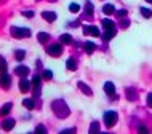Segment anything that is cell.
Returning <instances> with one entry per match:
<instances>
[{"label":"cell","instance_id":"22","mask_svg":"<svg viewBox=\"0 0 152 134\" xmlns=\"http://www.w3.org/2000/svg\"><path fill=\"white\" fill-rule=\"evenodd\" d=\"M23 105H24V107H27L29 110H32V109H34V101H32V99H24Z\"/></svg>","mask_w":152,"mask_h":134},{"label":"cell","instance_id":"3","mask_svg":"<svg viewBox=\"0 0 152 134\" xmlns=\"http://www.w3.org/2000/svg\"><path fill=\"white\" fill-rule=\"evenodd\" d=\"M117 118H118V115H117L115 112H112V110H110V112H106V113H104V125H106L107 128H112L114 125L117 123Z\"/></svg>","mask_w":152,"mask_h":134},{"label":"cell","instance_id":"28","mask_svg":"<svg viewBox=\"0 0 152 134\" xmlns=\"http://www.w3.org/2000/svg\"><path fill=\"white\" fill-rule=\"evenodd\" d=\"M85 8H87V14L91 16V14H93V5H91L90 2H87V5H85Z\"/></svg>","mask_w":152,"mask_h":134},{"label":"cell","instance_id":"26","mask_svg":"<svg viewBox=\"0 0 152 134\" xmlns=\"http://www.w3.org/2000/svg\"><path fill=\"white\" fill-rule=\"evenodd\" d=\"M141 14L144 16V18H151V16H152V11L149 10V8H141Z\"/></svg>","mask_w":152,"mask_h":134},{"label":"cell","instance_id":"8","mask_svg":"<svg viewBox=\"0 0 152 134\" xmlns=\"http://www.w3.org/2000/svg\"><path fill=\"white\" fill-rule=\"evenodd\" d=\"M13 126H15V120H13V118H5V120H3L2 128L5 129V131H10Z\"/></svg>","mask_w":152,"mask_h":134},{"label":"cell","instance_id":"1","mask_svg":"<svg viewBox=\"0 0 152 134\" xmlns=\"http://www.w3.org/2000/svg\"><path fill=\"white\" fill-rule=\"evenodd\" d=\"M53 112H55L56 117H59V118H66V117L69 115V109L63 101H55V102H53Z\"/></svg>","mask_w":152,"mask_h":134},{"label":"cell","instance_id":"9","mask_svg":"<svg viewBox=\"0 0 152 134\" xmlns=\"http://www.w3.org/2000/svg\"><path fill=\"white\" fill-rule=\"evenodd\" d=\"M42 16H43V19H45V21H48V22H53V21L56 19V14L53 13V11H43Z\"/></svg>","mask_w":152,"mask_h":134},{"label":"cell","instance_id":"4","mask_svg":"<svg viewBox=\"0 0 152 134\" xmlns=\"http://www.w3.org/2000/svg\"><path fill=\"white\" fill-rule=\"evenodd\" d=\"M47 53L50 56H59L61 53H63V46L61 45H58V43H53V45H50V46H47Z\"/></svg>","mask_w":152,"mask_h":134},{"label":"cell","instance_id":"21","mask_svg":"<svg viewBox=\"0 0 152 134\" xmlns=\"http://www.w3.org/2000/svg\"><path fill=\"white\" fill-rule=\"evenodd\" d=\"M24 56H26L24 50H16V51H15V58L18 59V61H23V59H24Z\"/></svg>","mask_w":152,"mask_h":134},{"label":"cell","instance_id":"27","mask_svg":"<svg viewBox=\"0 0 152 134\" xmlns=\"http://www.w3.org/2000/svg\"><path fill=\"white\" fill-rule=\"evenodd\" d=\"M43 78H45V80H51V78H53V72L50 70V69L43 70Z\"/></svg>","mask_w":152,"mask_h":134},{"label":"cell","instance_id":"20","mask_svg":"<svg viewBox=\"0 0 152 134\" xmlns=\"http://www.w3.org/2000/svg\"><path fill=\"white\" fill-rule=\"evenodd\" d=\"M94 48H96V46H94L93 42H87V43H85V51H87L88 54H91V53L94 51Z\"/></svg>","mask_w":152,"mask_h":134},{"label":"cell","instance_id":"10","mask_svg":"<svg viewBox=\"0 0 152 134\" xmlns=\"http://www.w3.org/2000/svg\"><path fill=\"white\" fill-rule=\"evenodd\" d=\"M15 72L18 75H21V77H26L27 74H29V69H27L26 66H18V67L15 69Z\"/></svg>","mask_w":152,"mask_h":134},{"label":"cell","instance_id":"11","mask_svg":"<svg viewBox=\"0 0 152 134\" xmlns=\"http://www.w3.org/2000/svg\"><path fill=\"white\" fill-rule=\"evenodd\" d=\"M102 11H104V14H114L115 13V7L110 5V3H106V5L102 7Z\"/></svg>","mask_w":152,"mask_h":134},{"label":"cell","instance_id":"25","mask_svg":"<svg viewBox=\"0 0 152 134\" xmlns=\"http://www.w3.org/2000/svg\"><path fill=\"white\" fill-rule=\"evenodd\" d=\"M69 10H71L72 13H79V11H80V5H77V3H71V5H69Z\"/></svg>","mask_w":152,"mask_h":134},{"label":"cell","instance_id":"29","mask_svg":"<svg viewBox=\"0 0 152 134\" xmlns=\"http://www.w3.org/2000/svg\"><path fill=\"white\" fill-rule=\"evenodd\" d=\"M23 14L27 16V18H32V16H34V11H23Z\"/></svg>","mask_w":152,"mask_h":134},{"label":"cell","instance_id":"16","mask_svg":"<svg viewBox=\"0 0 152 134\" xmlns=\"http://www.w3.org/2000/svg\"><path fill=\"white\" fill-rule=\"evenodd\" d=\"M59 40H61V43H64V45H71L72 43V37L69 34H63Z\"/></svg>","mask_w":152,"mask_h":134},{"label":"cell","instance_id":"34","mask_svg":"<svg viewBox=\"0 0 152 134\" xmlns=\"http://www.w3.org/2000/svg\"><path fill=\"white\" fill-rule=\"evenodd\" d=\"M139 133H147V128H144V126H139Z\"/></svg>","mask_w":152,"mask_h":134},{"label":"cell","instance_id":"12","mask_svg":"<svg viewBox=\"0 0 152 134\" xmlns=\"http://www.w3.org/2000/svg\"><path fill=\"white\" fill-rule=\"evenodd\" d=\"M104 91L107 93V94L112 96L114 93H115V86H114V83H112V82H107V83H106V85H104Z\"/></svg>","mask_w":152,"mask_h":134},{"label":"cell","instance_id":"30","mask_svg":"<svg viewBox=\"0 0 152 134\" xmlns=\"http://www.w3.org/2000/svg\"><path fill=\"white\" fill-rule=\"evenodd\" d=\"M147 105H149V107H152V93L147 96Z\"/></svg>","mask_w":152,"mask_h":134},{"label":"cell","instance_id":"33","mask_svg":"<svg viewBox=\"0 0 152 134\" xmlns=\"http://www.w3.org/2000/svg\"><path fill=\"white\" fill-rule=\"evenodd\" d=\"M37 131H40V133H47V129H45L43 126H37Z\"/></svg>","mask_w":152,"mask_h":134},{"label":"cell","instance_id":"7","mask_svg":"<svg viewBox=\"0 0 152 134\" xmlns=\"http://www.w3.org/2000/svg\"><path fill=\"white\" fill-rule=\"evenodd\" d=\"M19 89H21V93H27L31 89V83L26 78H21L19 80Z\"/></svg>","mask_w":152,"mask_h":134},{"label":"cell","instance_id":"13","mask_svg":"<svg viewBox=\"0 0 152 134\" xmlns=\"http://www.w3.org/2000/svg\"><path fill=\"white\" fill-rule=\"evenodd\" d=\"M101 24L104 26V29H106V30H109V29H115V26H114V21H110V19H102Z\"/></svg>","mask_w":152,"mask_h":134},{"label":"cell","instance_id":"18","mask_svg":"<svg viewBox=\"0 0 152 134\" xmlns=\"http://www.w3.org/2000/svg\"><path fill=\"white\" fill-rule=\"evenodd\" d=\"M32 83H34V86H35V94H37V93H39L40 91V75H35L34 77V78H32Z\"/></svg>","mask_w":152,"mask_h":134},{"label":"cell","instance_id":"24","mask_svg":"<svg viewBox=\"0 0 152 134\" xmlns=\"http://www.w3.org/2000/svg\"><path fill=\"white\" fill-rule=\"evenodd\" d=\"M0 74H7V62L2 58H0Z\"/></svg>","mask_w":152,"mask_h":134},{"label":"cell","instance_id":"35","mask_svg":"<svg viewBox=\"0 0 152 134\" xmlns=\"http://www.w3.org/2000/svg\"><path fill=\"white\" fill-rule=\"evenodd\" d=\"M146 2H147V3H152V0H146Z\"/></svg>","mask_w":152,"mask_h":134},{"label":"cell","instance_id":"15","mask_svg":"<svg viewBox=\"0 0 152 134\" xmlns=\"http://www.w3.org/2000/svg\"><path fill=\"white\" fill-rule=\"evenodd\" d=\"M66 67H67L69 70H75V69H77V62H75V59L69 58V59H67V62H66Z\"/></svg>","mask_w":152,"mask_h":134},{"label":"cell","instance_id":"19","mask_svg":"<svg viewBox=\"0 0 152 134\" xmlns=\"http://www.w3.org/2000/svg\"><path fill=\"white\" fill-rule=\"evenodd\" d=\"M10 110H11V104L8 102V104H5L2 109H0V115H2V117H5V115H7V113L10 112Z\"/></svg>","mask_w":152,"mask_h":134},{"label":"cell","instance_id":"17","mask_svg":"<svg viewBox=\"0 0 152 134\" xmlns=\"http://www.w3.org/2000/svg\"><path fill=\"white\" fill-rule=\"evenodd\" d=\"M79 88L82 89V91H83L85 93V94H88V96H91V89H90L88 86H87V85H85L83 82H79Z\"/></svg>","mask_w":152,"mask_h":134},{"label":"cell","instance_id":"32","mask_svg":"<svg viewBox=\"0 0 152 134\" xmlns=\"http://www.w3.org/2000/svg\"><path fill=\"white\" fill-rule=\"evenodd\" d=\"M117 14H118V16H125V14H126V10H118Z\"/></svg>","mask_w":152,"mask_h":134},{"label":"cell","instance_id":"6","mask_svg":"<svg viewBox=\"0 0 152 134\" xmlns=\"http://www.w3.org/2000/svg\"><path fill=\"white\" fill-rule=\"evenodd\" d=\"M10 83H11V77L8 75V74H0V86L2 88H8L10 86Z\"/></svg>","mask_w":152,"mask_h":134},{"label":"cell","instance_id":"5","mask_svg":"<svg viewBox=\"0 0 152 134\" xmlns=\"http://www.w3.org/2000/svg\"><path fill=\"white\" fill-rule=\"evenodd\" d=\"M83 34L85 35H93V37H99V29L94 26H85L83 27Z\"/></svg>","mask_w":152,"mask_h":134},{"label":"cell","instance_id":"31","mask_svg":"<svg viewBox=\"0 0 152 134\" xmlns=\"http://www.w3.org/2000/svg\"><path fill=\"white\" fill-rule=\"evenodd\" d=\"M98 128H99V126H98V123H93L91 128H90V131H98Z\"/></svg>","mask_w":152,"mask_h":134},{"label":"cell","instance_id":"23","mask_svg":"<svg viewBox=\"0 0 152 134\" xmlns=\"http://www.w3.org/2000/svg\"><path fill=\"white\" fill-rule=\"evenodd\" d=\"M115 35V29H109V30H106V34H104V40H110Z\"/></svg>","mask_w":152,"mask_h":134},{"label":"cell","instance_id":"2","mask_svg":"<svg viewBox=\"0 0 152 134\" xmlns=\"http://www.w3.org/2000/svg\"><path fill=\"white\" fill-rule=\"evenodd\" d=\"M11 35L16 38H24V37H31V30L29 29H24V27H11Z\"/></svg>","mask_w":152,"mask_h":134},{"label":"cell","instance_id":"14","mask_svg":"<svg viewBox=\"0 0 152 134\" xmlns=\"http://www.w3.org/2000/svg\"><path fill=\"white\" fill-rule=\"evenodd\" d=\"M37 38H39V42H40V43H47L48 40H50V35H48L47 32H40V34L37 35Z\"/></svg>","mask_w":152,"mask_h":134}]
</instances>
